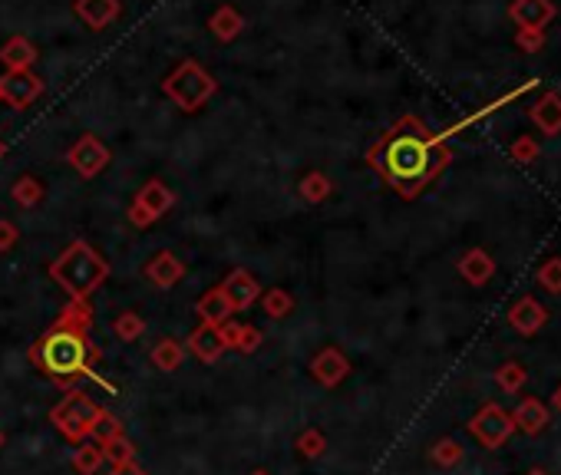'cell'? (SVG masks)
<instances>
[{"label": "cell", "mask_w": 561, "mask_h": 475, "mask_svg": "<svg viewBox=\"0 0 561 475\" xmlns=\"http://www.w3.org/2000/svg\"><path fill=\"white\" fill-rule=\"evenodd\" d=\"M449 149L423 122L406 116L370 149V165L403 199H416L449 165Z\"/></svg>", "instance_id": "6da1fadb"}, {"label": "cell", "mask_w": 561, "mask_h": 475, "mask_svg": "<svg viewBox=\"0 0 561 475\" xmlns=\"http://www.w3.org/2000/svg\"><path fill=\"white\" fill-rule=\"evenodd\" d=\"M30 363L44 377H50V380L69 383V380H79V377H89L99 387L112 389V383L96 373L99 346L89 337V307L83 301L69 304L67 311H63V317L30 346Z\"/></svg>", "instance_id": "7a4b0ae2"}, {"label": "cell", "mask_w": 561, "mask_h": 475, "mask_svg": "<svg viewBox=\"0 0 561 475\" xmlns=\"http://www.w3.org/2000/svg\"><path fill=\"white\" fill-rule=\"evenodd\" d=\"M50 274H53V281H60L77 301H87L96 287L103 284V277L109 274V268H106V261L99 258L89 244H69V248L63 251V258L50 268Z\"/></svg>", "instance_id": "3957f363"}, {"label": "cell", "mask_w": 561, "mask_h": 475, "mask_svg": "<svg viewBox=\"0 0 561 475\" xmlns=\"http://www.w3.org/2000/svg\"><path fill=\"white\" fill-rule=\"evenodd\" d=\"M99 416H103V409L96 407L93 399L83 393V389H69L67 397L53 407V413H50V419H53V426L67 436V439H73V442H83V439H89L93 436V429H96V423H99Z\"/></svg>", "instance_id": "277c9868"}, {"label": "cell", "mask_w": 561, "mask_h": 475, "mask_svg": "<svg viewBox=\"0 0 561 475\" xmlns=\"http://www.w3.org/2000/svg\"><path fill=\"white\" fill-rule=\"evenodd\" d=\"M469 432L483 442L485 449H499V446L509 442L512 432H515V423H512V413H505L499 403H485V407L469 419Z\"/></svg>", "instance_id": "5b68a950"}, {"label": "cell", "mask_w": 561, "mask_h": 475, "mask_svg": "<svg viewBox=\"0 0 561 475\" xmlns=\"http://www.w3.org/2000/svg\"><path fill=\"white\" fill-rule=\"evenodd\" d=\"M552 0H512L509 17L518 24V34H545V26L555 20Z\"/></svg>", "instance_id": "8992f818"}, {"label": "cell", "mask_w": 561, "mask_h": 475, "mask_svg": "<svg viewBox=\"0 0 561 475\" xmlns=\"http://www.w3.org/2000/svg\"><path fill=\"white\" fill-rule=\"evenodd\" d=\"M172 191L165 189L162 181H149L146 191L139 195V201L132 205V222H139V225H149L152 218H159L165 212V208L172 205Z\"/></svg>", "instance_id": "52a82bcc"}, {"label": "cell", "mask_w": 561, "mask_h": 475, "mask_svg": "<svg viewBox=\"0 0 561 475\" xmlns=\"http://www.w3.org/2000/svg\"><path fill=\"white\" fill-rule=\"evenodd\" d=\"M545 320H548V311H545V307L535 301V297H518V301L509 307V324H512V330L525 334V337L538 334V330L545 327Z\"/></svg>", "instance_id": "ba28073f"}, {"label": "cell", "mask_w": 561, "mask_h": 475, "mask_svg": "<svg viewBox=\"0 0 561 475\" xmlns=\"http://www.w3.org/2000/svg\"><path fill=\"white\" fill-rule=\"evenodd\" d=\"M311 373H314V380H320L324 387H337V383L347 380L350 360H347L337 346H327V350H320V354L311 360Z\"/></svg>", "instance_id": "9c48e42d"}, {"label": "cell", "mask_w": 561, "mask_h": 475, "mask_svg": "<svg viewBox=\"0 0 561 475\" xmlns=\"http://www.w3.org/2000/svg\"><path fill=\"white\" fill-rule=\"evenodd\" d=\"M218 291L228 297L232 311H244V307H251V304L258 301V294H261L258 281H255L248 271H232V274H228V281H224Z\"/></svg>", "instance_id": "30bf717a"}, {"label": "cell", "mask_w": 561, "mask_h": 475, "mask_svg": "<svg viewBox=\"0 0 561 475\" xmlns=\"http://www.w3.org/2000/svg\"><path fill=\"white\" fill-rule=\"evenodd\" d=\"M512 423H515V429L528 432V436H538V432H545V426L552 423V416H548V409L538 397H525L512 409Z\"/></svg>", "instance_id": "8fae6325"}, {"label": "cell", "mask_w": 561, "mask_h": 475, "mask_svg": "<svg viewBox=\"0 0 561 475\" xmlns=\"http://www.w3.org/2000/svg\"><path fill=\"white\" fill-rule=\"evenodd\" d=\"M528 119L535 122L545 136H558L561 132V96L558 93L538 96L535 103H532V109H528Z\"/></svg>", "instance_id": "7c38bea8"}, {"label": "cell", "mask_w": 561, "mask_h": 475, "mask_svg": "<svg viewBox=\"0 0 561 475\" xmlns=\"http://www.w3.org/2000/svg\"><path fill=\"white\" fill-rule=\"evenodd\" d=\"M459 274L466 277L469 284H475V287L489 284V281H493V274H495L493 254H489V251H483V248L466 251V254L459 258Z\"/></svg>", "instance_id": "4fadbf2b"}, {"label": "cell", "mask_w": 561, "mask_h": 475, "mask_svg": "<svg viewBox=\"0 0 561 475\" xmlns=\"http://www.w3.org/2000/svg\"><path fill=\"white\" fill-rule=\"evenodd\" d=\"M189 350L199 356V360L215 363L218 356L228 350V346H224V337H222V327H215V324H202V327L189 337Z\"/></svg>", "instance_id": "5bb4252c"}, {"label": "cell", "mask_w": 561, "mask_h": 475, "mask_svg": "<svg viewBox=\"0 0 561 475\" xmlns=\"http://www.w3.org/2000/svg\"><path fill=\"white\" fill-rule=\"evenodd\" d=\"M69 162L77 165L83 175H96L106 162H109V156H106L103 149L96 146L93 139H83V142H79V146L69 152Z\"/></svg>", "instance_id": "9a60e30c"}, {"label": "cell", "mask_w": 561, "mask_h": 475, "mask_svg": "<svg viewBox=\"0 0 561 475\" xmlns=\"http://www.w3.org/2000/svg\"><path fill=\"white\" fill-rule=\"evenodd\" d=\"M199 314H202V324L222 327V324H228V317H232V304H228V297H224L222 291H208L199 301Z\"/></svg>", "instance_id": "2e32d148"}, {"label": "cell", "mask_w": 561, "mask_h": 475, "mask_svg": "<svg viewBox=\"0 0 561 475\" xmlns=\"http://www.w3.org/2000/svg\"><path fill=\"white\" fill-rule=\"evenodd\" d=\"M222 337L228 350H242V354H255L261 344V334L255 327H238V324H228L222 327Z\"/></svg>", "instance_id": "e0dca14e"}, {"label": "cell", "mask_w": 561, "mask_h": 475, "mask_svg": "<svg viewBox=\"0 0 561 475\" xmlns=\"http://www.w3.org/2000/svg\"><path fill=\"white\" fill-rule=\"evenodd\" d=\"M495 383H499V389L502 393H509V397H515L518 389H525V383H528V373H525V367L522 363H515V360H505L495 370Z\"/></svg>", "instance_id": "ac0fdd59"}, {"label": "cell", "mask_w": 561, "mask_h": 475, "mask_svg": "<svg viewBox=\"0 0 561 475\" xmlns=\"http://www.w3.org/2000/svg\"><path fill=\"white\" fill-rule=\"evenodd\" d=\"M99 449H103V462L109 466H126V462H136V449H132V442L126 436H112V439L99 442Z\"/></svg>", "instance_id": "d6986e66"}, {"label": "cell", "mask_w": 561, "mask_h": 475, "mask_svg": "<svg viewBox=\"0 0 561 475\" xmlns=\"http://www.w3.org/2000/svg\"><path fill=\"white\" fill-rule=\"evenodd\" d=\"M146 274L156 281V284L162 287H172L175 281L182 277V264L172 258V254H159V258H152V264L146 268Z\"/></svg>", "instance_id": "ffe728a7"}, {"label": "cell", "mask_w": 561, "mask_h": 475, "mask_svg": "<svg viewBox=\"0 0 561 475\" xmlns=\"http://www.w3.org/2000/svg\"><path fill=\"white\" fill-rule=\"evenodd\" d=\"M182 356H185V350H182L179 340H159V344L152 346V363H156L159 370H165V373L179 370Z\"/></svg>", "instance_id": "44dd1931"}, {"label": "cell", "mask_w": 561, "mask_h": 475, "mask_svg": "<svg viewBox=\"0 0 561 475\" xmlns=\"http://www.w3.org/2000/svg\"><path fill=\"white\" fill-rule=\"evenodd\" d=\"M99 466H103V449H99V442L83 439L79 442V449L73 452V469L83 475H93Z\"/></svg>", "instance_id": "7402d4cb"}, {"label": "cell", "mask_w": 561, "mask_h": 475, "mask_svg": "<svg viewBox=\"0 0 561 475\" xmlns=\"http://www.w3.org/2000/svg\"><path fill=\"white\" fill-rule=\"evenodd\" d=\"M462 456H466V449L459 446L456 439H440L436 446L430 449V459L436 462L440 469H452V466H459L462 462Z\"/></svg>", "instance_id": "603a6c76"}, {"label": "cell", "mask_w": 561, "mask_h": 475, "mask_svg": "<svg viewBox=\"0 0 561 475\" xmlns=\"http://www.w3.org/2000/svg\"><path fill=\"white\" fill-rule=\"evenodd\" d=\"M112 330H116V337H119V340L132 344L136 337H142V334H146V320L139 317V314H119V317H116V324H112Z\"/></svg>", "instance_id": "cb8c5ba5"}, {"label": "cell", "mask_w": 561, "mask_h": 475, "mask_svg": "<svg viewBox=\"0 0 561 475\" xmlns=\"http://www.w3.org/2000/svg\"><path fill=\"white\" fill-rule=\"evenodd\" d=\"M538 284L548 291V294H561V258H548L538 268Z\"/></svg>", "instance_id": "d4e9b609"}, {"label": "cell", "mask_w": 561, "mask_h": 475, "mask_svg": "<svg viewBox=\"0 0 561 475\" xmlns=\"http://www.w3.org/2000/svg\"><path fill=\"white\" fill-rule=\"evenodd\" d=\"M291 307H294V301L281 291V287H275V291L265 294V314H268V317H285Z\"/></svg>", "instance_id": "484cf974"}, {"label": "cell", "mask_w": 561, "mask_h": 475, "mask_svg": "<svg viewBox=\"0 0 561 475\" xmlns=\"http://www.w3.org/2000/svg\"><path fill=\"white\" fill-rule=\"evenodd\" d=\"M324 446H327V439L320 436V429H307L297 436V449H301L307 459H317L320 452H324Z\"/></svg>", "instance_id": "4316f807"}, {"label": "cell", "mask_w": 561, "mask_h": 475, "mask_svg": "<svg viewBox=\"0 0 561 475\" xmlns=\"http://www.w3.org/2000/svg\"><path fill=\"white\" fill-rule=\"evenodd\" d=\"M512 159H518V162H535L538 159V142L532 136H522L512 146Z\"/></svg>", "instance_id": "83f0119b"}, {"label": "cell", "mask_w": 561, "mask_h": 475, "mask_svg": "<svg viewBox=\"0 0 561 475\" xmlns=\"http://www.w3.org/2000/svg\"><path fill=\"white\" fill-rule=\"evenodd\" d=\"M327 191H330V185L324 175H307V179H304V195H307V201H320Z\"/></svg>", "instance_id": "f1b7e54d"}, {"label": "cell", "mask_w": 561, "mask_h": 475, "mask_svg": "<svg viewBox=\"0 0 561 475\" xmlns=\"http://www.w3.org/2000/svg\"><path fill=\"white\" fill-rule=\"evenodd\" d=\"M112 436H119V423H116V419H112L109 413H103V416H99V423H96V429H93V436H89V439L106 442V439H112Z\"/></svg>", "instance_id": "f546056e"}, {"label": "cell", "mask_w": 561, "mask_h": 475, "mask_svg": "<svg viewBox=\"0 0 561 475\" xmlns=\"http://www.w3.org/2000/svg\"><path fill=\"white\" fill-rule=\"evenodd\" d=\"M17 199L24 201V205H30V201H36V199H40V185H36L34 179H24V181H17Z\"/></svg>", "instance_id": "4dcf8cb0"}, {"label": "cell", "mask_w": 561, "mask_h": 475, "mask_svg": "<svg viewBox=\"0 0 561 475\" xmlns=\"http://www.w3.org/2000/svg\"><path fill=\"white\" fill-rule=\"evenodd\" d=\"M14 242H17V228L10 225V222H0V251L14 248Z\"/></svg>", "instance_id": "1f68e13d"}, {"label": "cell", "mask_w": 561, "mask_h": 475, "mask_svg": "<svg viewBox=\"0 0 561 475\" xmlns=\"http://www.w3.org/2000/svg\"><path fill=\"white\" fill-rule=\"evenodd\" d=\"M518 46L522 50H538L542 46V34H518Z\"/></svg>", "instance_id": "d6a6232c"}, {"label": "cell", "mask_w": 561, "mask_h": 475, "mask_svg": "<svg viewBox=\"0 0 561 475\" xmlns=\"http://www.w3.org/2000/svg\"><path fill=\"white\" fill-rule=\"evenodd\" d=\"M109 475H146V472H142L136 462H126V466H112Z\"/></svg>", "instance_id": "836d02e7"}, {"label": "cell", "mask_w": 561, "mask_h": 475, "mask_svg": "<svg viewBox=\"0 0 561 475\" xmlns=\"http://www.w3.org/2000/svg\"><path fill=\"white\" fill-rule=\"evenodd\" d=\"M552 407H555V409H558V413H561V387H558V389H555V393H552Z\"/></svg>", "instance_id": "e575fe53"}, {"label": "cell", "mask_w": 561, "mask_h": 475, "mask_svg": "<svg viewBox=\"0 0 561 475\" xmlns=\"http://www.w3.org/2000/svg\"><path fill=\"white\" fill-rule=\"evenodd\" d=\"M528 475H548V472H545V469H532Z\"/></svg>", "instance_id": "d590c367"}, {"label": "cell", "mask_w": 561, "mask_h": 475, "mask_svg": "<svg viewBox=\"0 0 561 475\" xmlns=\"http://www.w3.org/2000/svg\"><path fill=\"white\" fill-rule=\"evenodd\" d=\"M251 475H268V472H251Z\"/></svg>", "instance_id": "8d00e7d4"}, {"label": "cell", "mask_w": 561, "mask_h": 475, "mask_svg": "<svg viewBox=\"0 0 561 475\" xmlns=\"http://www.w3.org/2000/svg\"><path fill=\"white\" fill-rule=\"evenodd\" d=\"M0 152H4V146H0Z\"/></svg>", "instance_id": "74e56055"}, {"label": "cell", "mask_w": 561, "mask_h": 475, "mask_svg": "<svg viewBox=\"0 0 561 475\" xmlns=\"http://www.w3.org/2000/svg\"><path fill=\"white\" fill-rule=\"evenodd\" d=\"M0 442H4V436H0Z\"/></svg>", "instance_id": "f35d334b"}]
</instances>
